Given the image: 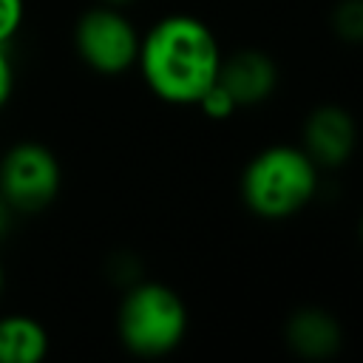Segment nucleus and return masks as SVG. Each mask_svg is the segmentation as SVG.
<instances>
[{"mask_svg":"<svg viewBox=\"0 0 363 363\" xmlns=\"http://www.w3.org/2000/svg\"><path fill=\"white\" fill-rule=\"evenodd\" d=\"M136 62L147 88L170 105H196L218 79L221 51L199 17L170 14L139 40Z\"/></svg>","mask_w":363,"mask_h":363,"instance_id":"1","label":"nucleus"},{"mask_svg":"<svg viewBox=\"0 0 363 363\" xmlns=\"http://www.w3.org/2000/svg\"><path fill=\"white\" fill-rule=\"evenodd\" d=\"M318 190V164L306 150L289 145L264 147L241 176L244 204L261 218H289Z\"/></svg>","mask_w":363,"mask_h":363,"instance_id":"2","label":"nucleus"},{"mask_svg":"<svg viewBox=\"0 0 363 363\" xmlns=\"http://www.w3.org/2000/svg\"><path fill=\"white\" fill-rule=\"evenodd\" d=\"M119 340L139 357L173 352L187 332V306L170 286L147 281L128 289L116 318Z\"/></svg>","mask_w":363,"mask_h":363,"instance_id":"3","label":"nucleus"},{"mask_svg":"<svg viewBox=\"0 0 363 363\" xmlns=\"http://www.w3.org/2000/svg\"><path fill=\"white\" fill-rule=\"evenodd\" d=\"M60 162L40 142H20L0 159V193L14 213H40L60 193Z\"/></svg>","mask_w":363,"mask_h":363,"instance_id":"4","label":"nucleus"},{"mask_svg":"<svg viewBox=\"0 0 363 363\" xmlns=\"http://www.w3.org/2000/svg\"><path fill=\"white\" fill-rule=\"evenodd\" d=\"M139 34L133 23L116 11V6H96L77 20L74 45L88 68L105 77H116L136 62Z\"/></svg>","mask_w":363,"mask_h":363,"instance_id":"5","label":"nucleus"},{"mask_svg":"<svg viewBox=\"0 0 363 363\" xmlns=\"http://www.w3.org/2000/svg\"><path fill=\"white\" fill-rule=\"evenodd\" d=\"M357 128L349 111L340 105H320L309 113L303 125V150L318 167H337L354 150Z\"/></svg>","mask_w":363,"mask_h":363,"instance_id":"6","label":"nucleus"},{"mask_svg":"<svg viewBox=\"0 0 363 363\" xmlns=\"http://www.w3.org/2000/svg\"><path fill=\"white\" fill-rule=\"evenodd\" d=\"M278 82L275 62L261 51H235L233 57L221 60L218 65V85L227 88V94L235 99V105H258L264 102Z\"/></svg>","mask_w":363,"mask_h":363,"instance_id":"7","label":"nucleus"},{"mask_svg":"<svg viewBox=\"0 0 363 363\" xmlns=\"http://www.w3.org/2000/svg\"><path fill=\"white\" fill-rule=\"evenodd\" d=\"M286 340L301 357L320 360V357H332L340 349L343 329L329 312L318 306H306L286 320Z\"/></svg>","mask_w":363,"mask_h":363,"instance_id":"8","label":"nucleus"},{"mask_svg":"<svg viewBox=\"0 0 363 363\" xmlns=\"http://www.w3.org/2000/svg\"><path fill=\"white\" fill-rule=\"evenodd\" d=\"M48 354V335L28 315L0 318V363H40Z\"/></svg>","mask_w":363,"mask_h":363,"instance_id":"9","label":"nucleus"},{"mask_svg":"<svg viewBox=\"0 0 363 363\" xmlns=\"http://www.w3.org/2000/svg\"><path fill=\"white\" fill-rule=\"evenodd\" d=\"M335 31L349 43H363V0H340L332 14Z\"/></svg>","mask_w":363,"mask_h":363,"instance_id":"10","label":"nucleus"},{"mask_svg":"<svg viewBox=\"0 0 363 363\" xmlns=\"http://www.w3.org/2000/svg\"><path fill=\"white\" fill-rule=\"evenodd\" d=\"M210 119H227L238 105H235V99L227 94V88L224 85H218V79L204 91V96L196 102Z\"/></svg>","mask_w":363,"mask_h":363,"instance_id":"11","label":"nucleus"},{"mask_svg":"<svg viewBox=\"0 0 363 363\" xmlns=\"http://www.w3.org/2000/svg\"><path fill=\"white\" fill-rule=\"evenodd\" d=\"M23 0H0V45H9L23 26Z\"/></svg>","mask_w":363,"mask_h":363,"instance_id":"12","label":"nucleus"},{"mask_svg":"<svg viewBox=\"0 0 363 363\" xmlns=\"http://www.w3.org/2000/svg\"><path fill=\"white\" fill-rule=\"evenodd\" d=\"M11 88H14V71H11V60H9L6 45H0V108L9 102Z\"/></svg>","mask_w":363,"mask_h":363,"instance_id":"13","label":"nucleus"},{"mask_svg":"<svg viewBox=\"0 0 363 363\" xmlns=\"http://www.w3.org/2000/svg\"><path fill=\"white\" fill-rule=\"evenodd\" d=\"M11 213H14V210L9 207V201H6L3 193H0V235L9 230V216H11Z\"/></svg>","mask_w":363,"mask_h":363,"instance_id":"14","label":"nucleus"},{"mask_svg":"<svg viewBox=\"0 0 363 363\" xmlns=\"http://www.w3.org/2000/svg\"><path fill=\"white\" fill-rule=\"evenodd\" d=\"M108 6H122V3H130V0H105Z\"/></svg>","mask_w":363,"mask_h":363,"instance_id":"15","label":"nucleus"},{"mask_svg":"<svg viewBox=\"0 0 363 363\" xmlns=\"http://www.w3.org/2000/svg\"><path fill=\"white\" fill-rule=\"evenodd\" d=\"M0 292H3V267H0Z\"/></svg>","mask_w":363,"mask_h":363,"instance_id":"16","label":"nucleus"},{"mask_svg":"<svg viewBox=\"0 0 363 363\" xmlns=\"http://www.w3.org/2000/svg\"><path fill=\"white\" fill-rule=\"evenodd\" d=\"M360 238H363V221H360Z\"/></svg>","mask_w":363,"mask_h":363,"instance_id":"17","label":"nucleus"}]
</instances>
